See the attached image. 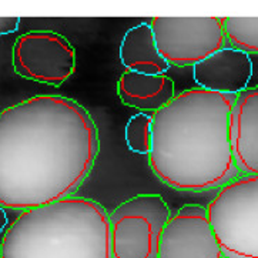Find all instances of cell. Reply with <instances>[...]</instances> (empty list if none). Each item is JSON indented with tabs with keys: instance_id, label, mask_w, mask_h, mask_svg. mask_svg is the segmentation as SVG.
<instances>
[{
	"instance_id": "obj_1",
	"label": "cell",
	"mask_w": 258,
	"mask_h": 258,
	"mask_svg": "<svg viewBox=\"0 0 258 258\" xmlns=\"http://www.w3.org/2000/svg\"><path fill=\"white\" fill-rule=\"evenodd\" d=\"M99 132L90 113L40 94L0 113V207L26 211L72 197L92 171Z\"/></svg>"
},
{
	"instance_id": "obj_2",
	"label": "cell",
	"mask_w": 258,
	"mask_h": 258,
	"mask_svg": "<svg viewBox=\"0 0 258 258\" xmlns=\"http://www.w3.org/2000/svg\"><path fill=\"white\" fill-rule=\"evenodd\" d=\"M235 97L196 87L153 113L147 157L158 180L181 191H206L240 177L228 137Z\"/></svg>"
},
{
	"instance_id": "obj_3",
	"label": "cell",
	"mask_w": 258,
	"mask_h": 258,
	"mask_svg": "<svg viewBox=\"0 0 258 258\" xmlns=\"http://www.w3.org/2000/svg\"><path fill=\"white\" fill-rule=\"evenodd\" d=\"M0 258H111L106 208L67 197L26 210L5 231Z\"/></svg>"
},
{
	"instance_id": "obj_4",
	"label": "cell",
	"mask_w": 258,
	"mask_h": 258,
	"mask_svg": "<svg viewBox=\"0 0 258 258\" xmlns=\"http://www.w3.org/2000/svg\"><path fill=\"white\" fill-rule=\"evenodd\" d=\"M206 211L224 258H258V175L223 185Z\"/></svg>"
},
{
	"instance_id": "obj_5",
	"label": "cell",
	"mask_w": 258,
	"mask_h": 258,
	"mask_svg": "<svg viewBox=\"0 0 258 258\" xmlns=\"http://www.w3.org/2000/svg\"><path fill=\"white\" fill-rule=\"evenodd\" d=\"M171 216L160 194H139L108 214L111 258H157L158 238Z\"/></svg>"
},
{
	"instance_id": "obj_6",
	"label": "cell",
	"mask_w": 258,
	"mask_h": 258,
	"mask_svg": "<svg viewBox=\"0 0 258 258\" xmlns=\"http://www.w3.org/2000/svg\"><path fill=\"white\" fill-rule=\"evenodd\" d=\"M225 17H153L151 30L168 66H194L225 46Z\"/></svg>"
},
{
	"instance_id": "obj_7",
	"label": "cell",
	"mask_w": 258,
	"mask_h": 258,
	"mask_svg": "<svg viewBox=\"0 0 258 258\" xmlns=\"http://www.w3.org/2000/svg\"><path fill=\"white\" fill-rule=\"evenodd\" d=\"M17 75L58 87L76 70V50L64 36L36 30L19 36L12 50Z\"/></svg>"
},
{
	"instance_id": "obj_8",
	"label": "cell",
	"mask_w": 258,
	"mask_h": 258,
	"mask_svg": "<svg viewBox=\"0 0 258 258\" xmlns=\"http://www.w3.org/2000/svg\"><path fill=\"white\" fill-rule=\"evenodd\" d=\"M157 258H224L206 207L185 204L170 216L158 238Z\"/></svg>"
},
{
	"instance_id": "obj_9",
	"label": "cell",
	"mask_w": 258,
	"mask_h": 258,
	"mask_svg": "<svg viewBox=\"0 0 258 258\" xmlns=\"http://www.w3.org/2000/svg\"><path fill=\"white\" fill-rule=\"evenodd\" d=\"M252 70L250 54L231 46H224L194 64L192 77L199 89L237 96L248 89Z\"/></svg>"
},
{
	"instance_id": "obj_10",
	"label": "cell",
	"mask_w": 258,
	"mask_h": 258,
	"mask_svg": "<svg viewBox=\"0 0 258 258\" xmlns=\"http://www.w3.org/2000/svg\"><path fill=\"white\" fill-rule=\"evenodd\" d=\"M228 137L238 173L258 175V86L237 94L228 120Z\"/></svg>"
},
{
	"instance_id": "obj_11",
	"label": "cell",
	"mask_w": 258,
	"mask_h": 258,
	"mask_svg": "<svg viewBox=\"0 0 258 258\" xmlns=\"http://www.w3.org/2000/svg\"><path fill=\"white\" fill-rule=\"evenodd\" d=\"M121 101L134 108L156 113L174 99V82L166 75H143L125 70L117 83Z\"/></svg>"
},
{
	"instance_id": "obj_12",
	"label": "cell",
	"mask_w": 258,
	"mask_h": 258,
	"mask_svg": "<svg viewBox=\"0 0 258 258\" xmlns=\"http://www.w3.org/2000/svg\"><path fill=\"white\" fill-rule=\"evenodd\" d=\"M120 60L125 70L143 75H164L170 67L158 53L151 26L144 22L125 32L120 44Z\"/></svg>"
},
{
	"instance_id": "obj_13",
	"label": "cell",
	"mask_w": 258,
	"mask_h": 258,
	"mask_svg": "<svg viewBox=\"0 0 258 258\" xmlns=\"http://www.w3.org/2000/svg\"><path fill=\"white\" fill-rule=\"evenodd\" d=\"M224 33L228 46L258 54V17H225Z\"/></svg>"
},
{
	"instance_id": "obj_14",
	"label": "cell",
	"mask_w": 258,
	"mask_h": 258,
	"mask_svg": "<svg viewBox=\"0 0 258 258\" xmlns=\"http://www.w3.org/2000/svg\"><path fill=\"white\" fill-rule=\"evenodd\" d=\"M153 114L137 113L127 121L124 130L125 144L136 154H149L151 149Z\"/></svg>"
},
{
	"instance_id": "obj_15",
	"label": "cell",
	"mask_w": 258,
	"mask_h": 258,
	"mask_svg": "<svg viewBox=\"0 0 258 258\" xmlns=\"http://www.w3.org/2000/svg\"><path fill=\"white\" fill-rule=\"evenodd\" d=\"M19 17H0V36L16 32L19 29Z\"/></svg>"
},
{
	"instance_id": "obj_16",
	"label": "cell",
	"mask_w": 258,
	"mask_h": 258,
	"mask_svg": "<svg viewBox=\"0 0 258 258\" xmlns=\"http://www.w3.org/2000/svg\"><path fill=\"white\" fill-rule=\"evenodd\" d=\"M6 225H8V214H6L5 208L0 207V234L5 231Z\"/></svg>"
}]
</instances>
